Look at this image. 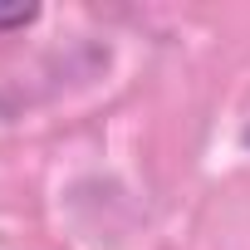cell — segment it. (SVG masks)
I'll return each mask as SVG.
<instances>
[{
    "label": "cell",
    "mask_w": 250,
    "mask_h": 250,
    "mask_svg": "<svg viewBox=\"0 0 250 250\" xmlns=\"http://www.w3.org/2000/svg\"><path fill=\"white\" fill-rule=\"evenodd\" d=\"M35 15H40V5H0V35H15V30L35 25Z\"/></svg>",
    "instance_id": "cell-1"
},
{
    "label": "cell",
    "mask_w": 250,
    "mask_h": 250,
    "mask_svg": "<svg viewBox=\"0 0 250 250\" xmlns=\"http://www.w3.org/2000/svg\"><path fill=\"white\" fill-rule=\"evenodd\" d=\"M245 143H250V133H245Z\"/></svg>",
    "instance_id": "cell-2"
}]
</instances>
